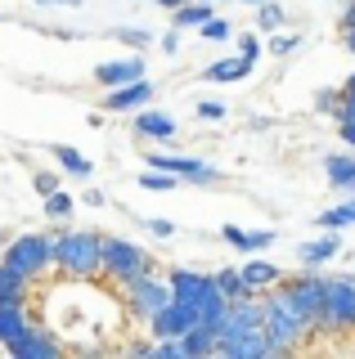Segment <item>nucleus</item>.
<instances>
[{"instance_id": "ddd939ff", "label": "nucleus", "mask_w": 355, "mask_h": 359, "mask_svg": "<svg viewBox=\"0 0 355 359\" xmlns=\"http://www.w3.org/2000/svg\"><path fill=\"white\" fill-rule=\"evenodd\" d=\"M342 256V238H337V229H324L315 243H302L297 247V261H302V269H324L333 265Z\"/></svg>"}, {"instance_id": "bb28decb", "label": "nucleus", "mask_w": 355, "mask_h": 359, "mask_svg": "<svg viewBox=\"0 0 355 359\" xmlns=\"http://www.w3.org/2000/svg\"><path fill=\"white\" fill-rule=\"evenodd\" d=\"M113 41H126L130 50H149L158 36H153V32H144V27H113Z\"/></svg>"}, {"instance_id": "72a5a7b5", "label": "nucleus", "mask_w": 355, "mask_h": 359, "mask_svg": "<svg viewBox=\"0 0 355 359\" xmlns=\"http://www.w3.org/2000/svg\"><path fill=\"white\" fill-rule=\"evenodd\" d=\"M32 184H36V194H41V198H46V194H54V189H59V184H63V180H59V175H54V171H36V180H32Z\"/></svg>"}, {"instance_id": "a211bd4d", "label": "nucleus", "mask_w": 355, "mask_h": 359, "mask_svg": "<svg viewBox=\"0 0 355 359\" xmlns=\"http://www.w3.org/2000/svg\"><path fill=\"white\" fill-rule=\"evenodd\" d=\"M32 283L23 269H14L9 261H0V301H32Z\"/></svg>"}, {"instance_id": "c9c22d12", "label": "nucleus", "mask_w": 355, "mask_h": 359, "mask_svg": "<svg viewBox=\"0 0 355 359\" xmlns=\"http://www.w3.org/2000/svg\"><path fill=\"white\" fill-rule=\"evenodd\" d=\"M144 224H149V233H158V238H171V233H175V224L166 220V216H149Z\"/></svg>"}, {"instance_id": "5701e85b", "label": "nucleus", "mask_w": 355, "mask_h": 359, "mask_svg": "<svg viewBox=\"0 0 355 359\" xmlns=\"http://www.w3.org/2000/svg\"><path fill=\"white\" fill-rule=\"evenodd\" d=\"M175 184H185L175 171H162V166H144V175H140V189H149V194H171Z\"/></svg>"}, {"instance_id": "7ed1b4c3", "label": "nucleus", "mask_w": 355, "mask_h": 359, "mask_svg": "<svg viewBox=\"0 0 355 359\" xmlns=\"http://www.w3.org/2000/svg\"><path fill=\"white\" fill-rule=\"evenodd\" d=\"M117 297L126 301V310L135 314V319H144V323H149L153 314H162V310L175 301V287H171V274H166V278H158V269H149V274L130 278L126 287H117Z\"/></svg>"}, {"instance_id": "1a4fd4ad", "label": "nucleus", "mask_w": 355, "mask_h": 359, "mask_svg": "<svg viewBox=\"0 0 355 359\" xmlns=\"http://www.w3.org/2000/svg\"><path fill=\"white\" fill-rule=\"evenodd\" d=\"M149 166H162V171H175L185 180V184H216L220 171L212 162H203V157H185V153H153Z\"/></svg>"}, {"instance_id": "9b49d317", "label": "nucleus", "mask_w": 355, "mask_h": 359, "mask_svg": "<svg viewBox=\"0 0 355 359\" xmlns=\"http://www.w3.org/2000/svg\"><path fill=\"white\" fill-rule=\"evenodd\" d=\"M36 328V319H32V310H27V301H0V346H14V341H23V337Z\"/></svg>"}, {"instance_id": "37998d69", "label": "nucleus", "mask_w": 355, "mask_h": 359, "mask_svg": "<svg viewBox=\"0 0 355 359\" xmlns=\"http://www.w3.org/2000/svg\"><path fill=\"white\" fill-rule=\"evenodd\" d=\"M243 5H261V0H243Z\"/></svg>"}, {"instance_id": "a19ab883", "label": "nucleus", "mask_w": 355, "mask_h": 359, "mask_svg": "<svg viewBox=\"0 0 355 359\" xmlns=\"http://www.w3.org/2000/svg\"><path fill=\"white\" fill-rule=\"evenodd\" d=\"M153 5H162V9H180L185 0H153Z\"/></svg>"}, {"instance_id": "b1692460", "label": "nucleus", "mask_w": 355, "mask_h": 359, "mask_svg": "<svg viewBox=\"0 0 355 359\" xmlns=\"http://www.w3.org/2000/svg\"><path fill=\"white\" fill-rule=\"evenodd\" d=\"M315 224H319V229H347V224H355V198L351 202H342V207H328V211H319V216H315Z\"/></svg>"}, {"instance_id": "6ab92c4d", "label": "nucleus", "mask_w": 355, "mask_h": 359, "mask_svg": "<svg viewBox=\"0 0 355 359\" xmlns=\"http://www.w3.org/2000/svg\"><path fill=\"white\" fill-rule=\"evenodd\" d=\"M243 274H248V283L257 287V292H270V287H279L283 283V269L274 265V261H261V256H252V261H243Z\"/></svg>"}, {"instance_id": "7c9ffc66", "label": "nucleus", "mask_w": 355, "mask_h": 359, "mask_svg": "<svg viewBox=\"0 0 355 359\" xmlns=\"http://www.w3.org/2000/svg\"><path fill=\"white\" fill-rule=\"evenodd\" d=\"M220 233H225V243L234 247V252H252V233H248V229H239V224H225Z\"/></svg>"}, {"instance_id": "39448f33", "label": "nucleus", "mask_w": 355, "mask_h": 359, "mask_svg": "<svg viewBox=\"0 0 355 359\" xmlns=\"http://www.w3.org/2000/svg\"><path fill=\"white\" fill-rule=\"evenodd\" d=\"M149 269H153V256L144 252L140 243H130V238H113V233L104 238V278H108L113 287H126L130 278L149 274Z\"/></svg>"}, {"instance_id": "f8f14e48", "label": "nucleus", "mask_w": 355, "mask_h": 359, "mask_svg": "<svg viewBox=\"0 0 355 359\" xmlns=\"http://www.w3.org/2000/svg\"><path fill=\"white\" fill-rule=\"evenodd\" d=\"M140 76H149V67H144L140 54H130V59H108V63L95 67V81L104 86V90H117V86H126V81H140Z\"/></svg>"}, {"instance_id": "393cba45", "label": "nucleus", "mask_w": 355, "mask_h": 359, "mask_svg": "<svg viewBox=\"0 0 355 359\" xmlns=\"http://www.w3.org/2000/svg\"><path fill=\"white\" fill-rule=\"evenodd\" d=\"M41 202H46V220H68L72 211H76L72 194H63V189H54V194H46Z\"/></svg>"}, {"instance_id": "aec40b11", "label": "nucleus", "mask_w": 355, "mask_h": 359, "mask_svg": "<svg viewBox=\"0 0 355 359\" xmlns=\"http://www.w3.org/2000/svg\"><path fill=\"white\" fill-rule=\"evenodd\" d=\"M216 283H220V292H225L229 301H239V297H257V287L248 283L243 265H220V269H216Z\"/></svg>"}, {"instance_id": "2f4dec72", "label": "nucleus", "mask_w": 355, "mask_h": 359, "mask_svg": "<svg viewBox=\"0 0 355 359\" xmlns=\"http://www.w3.org/2000/svg\"><path fill=\"white\" fill-rule=\"evenodd\" d=\"M198 117H203V121H225L229 108L220 104V99H203V104H198Z\"/></svg>"}, {"instance_id": "2eb2a0df", "label": "nucleus", "mask_w": 355, "mask_h": 359, "mask_svg": "<svg viewBox=\"0 0 355 359\" xmlns=\"http://www.w3.org/2000/svg\"><path fill=\"white\" fill-rule=\"evenodd\" d=\"M130 126H135L140 140H175V121L158 108H140L135 117H130Z\"/></svg>"}, {"instance_id": "ea45409f", "label": "nucleus", "mask_w": 355, "mask_h": 359, "mask_svg": "<svg viewBox=\"0 0 355 359\" xmlns=\"http://www.w3.org/2000/svg\"><path fill=\"white\" fill-rule=\"evenodd\" d=\"M86 207H104V194H99V189H86Z\"/></svg>"}, {"instance_id": "0eeeda50", "label": "nucleus", "mask_w": 355, "mask_h": 359, "mask_svg": "<svg viewBox=\"0 0 355 359\" xmlns=\"http://www.w3.org/2000/svg\"><path fill=\"white\" fill-rule=\"evenodd\" d=\"M324 332H337V337L355 332V274H328Z\"/></svg>"}, {"instance_id": "c756f323", "label": "nucleus", "mask_w": 355, "mask_h": 359, "mask_svg": "<svg viewBox=\"0 0 355 359\" xmlns=\"http://www.w3.org/2000/svg\"><path fill=\"white\" fill-rule=\"evenodd\" d=\"M198 32H203V41H229V32H234V27H229L225 18H216V14H212V18H207Z\"/></svg>"}, {"instance_id": "f257e3e1", "label": "nucleus", "mask_w": 355, "mask_h": 359, "mask_svg": "<svg viewBox=\"0 0 355 359\" xmlns=\"http://www.w3.org/2000/svg\"><path fill=\"white\" fill-rule=\"evenodd\" d=\"M261 297H265V337H270L274 355L302 351L310 337H315V328H310V319L302 314V306H297V297L283 283L270 287V292H261Z\"/></svg>"}, {"instance_id": "a878e982", "label": "nucleus", "mask_w": 355, "mask_h": 359, "mask_svg": "<svg viewBox=\"0 0 355 359\" xmlns=\"http://www.w3.org/2000/svg\"><path fill=\"white\" fill-rule=\"evenodd\" d=\"M328 117L333 121H355V76L342 81V99H337V108H333Z\"/></svg>"}, {"instance_id": "cd10ccee", "label": "nucleus", "mask_w": 355, "mask_h": 359, "mask_svg": "<svg viewBox=\"0 0 355 359\" xmlns=\"http://www.w3.org/2000/svg\"><path fill=\"white\" fill-rule=\"evenodd\" d=\"M257 27H261V32H279V27H283V9L274 5V0H261V9H257Z\"/></svg>"}, {"instance_id": "412c9836", "label": "nucleus", "mask_w": 355, "mask_h": 359, "mask_svg": "<svg viewBox=\"0 0 355 359\" xmlns=\"http://www.w3.org/2000/svg\"><path fill=\"white\" fill-rule=\"evenodd\" d=\"M212 18V0H185L180 9H171V27L189 32V27H203Z\"/></svg>"}, {"instance_id": "20e7f679", "label": "nucleus", "mask_w": 355, "mask_h": 359, "mask_svg": "<svg viewBox=\"0 0 355 359\" xmlns=\"http://www.w3.org/2000/svg\"><path fill=\"white\" fill-rule=\"evenodd\" d=\"M0 261H9L14 269H23L27 278H46L50 269H59L54 265V233H14V238L5 243V256Z\"/></svg>"}, {"instance_id": "e433bc0d", "label": "nucleus", "mask_w": 355, "mask_h": 359, "mask_svg": "<svg viewBox=\"0 0 355 359\" xmlns=\"http://www.w3.org/2000/svg\"><path fill=\"white\" fill-rule=\"evenodd\" d=\"M274 247V229H252V252H270Z\"/></svg>"}, {"instance_id": "9d476101", "label": "nucleus", "mask_w": 355, "mask_h": 359, "mask_svg": "<svg viewBox=\"0 0 355 359\" xmlns=\"http://www.w3.org/2000/svg\"><path fill=\"white\" fill-rule=\"evenodd\" d=\"M63 351H68V341H63L54 328H41V323L23 337V341L9 346V355H14V359H59Z\"/></svg>"}, {"instance_id": "473e14b6", "label": "nucleus", "mask_w": 355, "mask_h": 359, "mask_svg": "<svg viewBox=\"0 0 355 359\" xmlns=\"http://www.w3.org/2000/svg\"><path fill=\"white\" fill-rule=\"evenodd\" d=\"M265 50H270V45H261V41H257V32H252V36H239V54H243V59H252V63H257Z\"/></svg>"}, {"instance_id": "dca6fc26", "label": "nucleus", "mask_w": 355, "mask_h": 359, "mask_svg": "<svg viewBox=\"0 0 355 359\" xmlns=\"http://www.w3.org/2000/svg\"><path fill=\"white\" fill-rule=\"evenodd\" d=\"M252 59H243V54H234V59H216L212 67H203V81L212 86H229V81H243V76H252Z\"/></svg>"}, {"instance_id": "4be33fe9", "label": "nucleus", "mask_w": 355, "mask_h": 359, "mask_svg": "<svg viewBox=\"0 0 355 359\" xmlns=\"http://www.w3.org/2000/svg\"><path fill=\"white\" fill-rule=\"evenodd\" d=\"M50 153H54V162H59L68 175H76V180H91V171H95V166H91V157H86V153L68 149V144H54Z\"/></svg>"}, {"instance_id": "58836bf2", "label": "nucleus", "mask_w": 355, "mask_h": 359, "mask_svg": "<svg viewBox=\"0 0 355 359\" xmlns=\"http://www.w3.org/2000/svg\"><path fill=\"white\" fill-rule=\"evenodd\" d=\"M41 9H72V5H81V0H36Z\"/></svg>"}, {"instance_id": "4468645a", "label": "nucleus", "mask_w": 355, "mask_h": 359, "mask_svg": "<svg viewBox=\"0 0 355 359\" xmlns=\"http://www.w3.org/2000/svg\"><path fill=\"white\" fill-rule=\"evenodd\" d=\"M149 99H153V81L149 76H140V81H126V86H117V90H108V112H140V108H149Z\"/></svg>"}, {"instance_id": "f704fd0d", "label": "nucleus", "mask_w": 355, "mask_h": 359, "mask_svg": "<svg viewBox=\"0 0 355 359\" xmlns=\"http://www.w3.org/2000/svg\"><path fill=\"white\" fill-rule=\"evenodd\" d=\"M158 45H162V54H166V59H175V54H180V27H171L166 36H158Z\"/></svg>"}, {"instance_id": "423d86ee", "label": "nucleus", "mask_w": 355, "mask_h": 359, "mask_svg": "<svg viewBox=\"0 0 355 359\" xmlns=\"http://www.w3.org/2000/svg\"><path fill=\"white\" fill-rule=\"evenodd\" d=\"M283 287L297 297V306L302 314L310 319V328L324 332V306H328V274H319V269H302V274L283 278Z\"/></svg>"}, {"instance_id": "f03ea898", "label": "nucleus", "mask_w": 355, "mask_h": 359, "mask_svg": "<svg viewBox=\"0 0 355 359\" xmlns=\"http://www.w3.org/2000/svg\"><path fill=\"white\" fill-rule=\"evenodd\" d=\"M54 265L72 283L104 278V233L95 229H59L54 233Z\"/></svg>"}, {"instance_id": "c85d7f7f", "label": "nucleus", "mask_w": 355, "mask_h": 359, "mask_svg": "<svg viewBox=\"0 0 355 359\" xmlns=\"http://www.w3.org/2000/svg\"><path fill=\"white\" fill-rule=\"evenodd\" d=\"M297 45H302V36H293V32H274V36H270V54L288 59V54H297Z\"/></svg>"}, {"instance_id": "4c0bfd02", "label": "nucleus", "mask_w": 355, "mask_h": 359, "mask_svg": "<svg viewBox=\"0 0 355 359\" xmlns=\"http://www.w3.org/2000/svg\"><path fill=\"white\" fill-rule=\"evenodd\" d=\"M337 135H342L347 149H355V121H337Z\"/></svg>"}, {"instance_id": "6e6552de", "label": "nucleus", "mask_w": 355, "mask_h": 359, "mask_svg": "<svg viewBox=\"0 0 355 359\" xmlns=\"http://www.w3.org/2000/svg\"><path fill=\"white\" fill-rule=\"evenodd\" d=\"M198 323H203L198 306H189V301L175 297L162 314H153V319H149V337H153V341H162V337H185V332H194Z\"/></svg>"}, {"instance_id": "f3484780", "label": "nucleus", "mask_w": 355, "mask_h": 359, "mask_svg": "<svg viewBox=\"0 0 355 359\" xmlns=\"http://www.w3.org/2000/svg\"><path fill=\"white\" fill-rule=\"evenodd\" d=\"M324 171H328V184L333 189L355 194V153H328L324 157Z\"/></svg>"}, {"instance_id": "79ce46f5", "label": "nucleus", "mask_w": 355, "mask_h": 359, "mask_svg": "<svg viewBox=\"0 0 355 359\" xmlns=\"http://www.w3.org/2000/svg\"><path fill=\"white\" fill-rule=\"evenodd\" d=\"M342 36H347V50L355 54V27H347V32H342Z\"/></svg>"}]
</instances>
